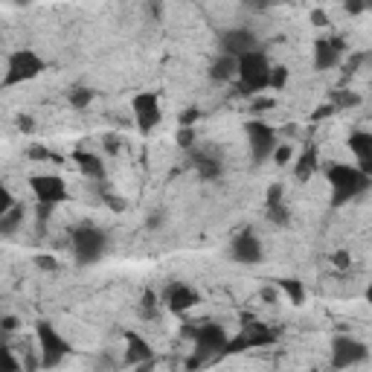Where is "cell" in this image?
I'll list each match as a JSON object with an SVG mask.
<instances>
[{"mask_svg":"<svg viewBox=\"0 0 372 372\" xmlns=\"http://www.w3.org/2000/svg\"><path fill=\"white\" fill-rule=\"evenodd\" d=\"M323 169V163H320V148H317V143H309L300 155H296V160H294V177L300 180V183H306V180H311V175L314 172H320Z\"/></svg>","mask_w":372,"mask_h":372,"instance_id":"obj_18","label":"cell"},{"mask_svg":"<svg viewBox=\"0 0 372 372\" xmlns=\"http://www.w3.org/2000/svg\"><path fill=\"white\" fill-rule=\"evenodd\" d=\"M346 145L355 157V166L372 177V131H363V128H355L349 137H346Z\"/></svg>","mask_w":372,"mask_h":372,"instance_id":"obj_17","label":"cell"},{"mask_svg":"<svg viewBox=\"0 0 372 372\" xmlns=\"http://www.w3.org/2000/svg\"><path fill=\"white\" fill-rule=\"evenodd\" d=\"M329 102L334 105V110H349V108H358L361 105V93H355V91H346V88H338V91H331L329 93Z\"/></svg>","mask_w":372,"mask_h":372,"instance_id":"obj_23","label":"cell"},{"mask_svg":"<svg viewBox=\"0 0 372 372\" xmlns=\"http://www.w3.org/2000/svg\"><path fill=\"white\" fill-rule=\"evenodd\" d=\"M102 148H105V155L117 157V155L123 152V137H120V134H114V131L105 134V137H102Z\"/></svg>","mask_w":372,"mask_h":372,"instance_id":"obj_34","label":"cell"},{"mask_svg":"<svg viewBox=\"0 0 372 372\" xmlns=\"http://www.w3.org/2000/svg\"><path fill=\"white\" fill-rule=\"evenodd\" d=\"M131 114L134 123L143 134H152L160 123H163V108H160V96L155 91H143L131 99Z\"/></svg>","mask_w":372,"mask_h":372,"instance_id":"obj_11","label":"cell"},{"mask_svg":"<svg viewBox=\"0 0 372 372\" xmlns=\"http://www.w3.org/2000/svg\"><path fill=\"white\" fill-rule=\"evenodd\" d=\"M160 303L166 311L172 314H186V311H192L198 303H201V294L190 285V282H180V279H172L163 291H160Z\"/></svg>","mask_w":372,"mask_h":372,"instance_id":"obj_12","label":"cell"},{"mask_svg":"<svg viewBox=\"0 0 372 372\" xmlns=\"http://www.w3.org/2000/svg\"><path fill=\"white\" fill-rule=\"evenodd\" d=\"M236 73H239V58L224 56V53H218V58L210 64V79L212 82H233Z\"/></svg>","mask_w":372,"mask_h":372,"instance_id":"obj_21","label":"cell"},{"mask_svg":"<svg viewBox=\"0 0 372 372\" xmlns=\"http://www.w3.org/2000/svg\"><path fill=\"white\" fill-rule=\"evenodd\" d=\"M183 338L192 341V355L186 358V369H201L204 363L210 361H218L221 352H224L230 334L227 329L215 323V320H207V323H186L180 329Z\"/></svg>","mask_w":372,"mask_h":372,"instance_id":"obj_2","label":"cell"},{"mask_svg":"<svg viewBox=\"0 0 372 372\" xmlns=\"http://www.w3.org/2000/svg\"><path fill=\"white\" fill-rule=\"evenodd\" d=\"M363 300L372 306V279H369V285H366V291H363Z\"/></svg>","mask_w":372,"mask_h":372,"instance_id":"obj_48","label":"cell"},{"mask_svg":"<svg viewBox=\"0 0 372 372\" xmlns=\"http://www.w3.org/2000/svg\"><path fill=\"white\" fill-rule=\"evenodd\" d=\"M70 160L76 163V169H79L85 177H91V180H105V175H108L102 157L93 155V152H85V148H76V152L70 155Z\"/></svg>","mask_w":372,"mask_h":372,"instance_id":"obj_19","label":"cell"},{"mask_svg":"<svg viewBox=\"0 0 372 372\" xmlns=\"http://www.w3.org/2000/svg\"><path fill=\"white\" fill-rule=\"evenodd\" d=\"M329 262H331L334 268H341V271H346V268L352 265V256H349V250H334V253L329 256Z\"/></svg>","mask_w":372,"mask_h":372,"instance_id":"obj_38","label":"cell"},{"mask_svg":"<svg viewBox=\"0 0 372 372\" xmlns=\"http://www.w3.org/2000/svg\"><path fill=\"white\" fill-rule=\"evenodd\" d=\"M35 265L41 271H58V259L53 253H35Z\"/></svg>","mask_w":372,"mask_h":372,"instance_id":"obj_37","label":"cell"},{"mask_svg":"<svg viewBox=\"0 0 372 372\" xmlns=\"http://www.w3.org/2000/svg\"><path fill=\"white\" fill-rule=\"evenodd\" d=\"M262 300L265 303H277L279 300V288L274 285V288H262Z\"/></svg>","mask_w":372,"mask_h":372,"instance_id":"obj_44","label":"cell"},{"mask_svg":"<svg viewBox=\"0 0 372 372\" xmlns=\"http://www.w3.org/2000/svg\"><path fill=\"white\" fill-rule=\"evenodd\" d=\"M35 212H38V218L44 221V218H50V215H53V207H44V204H38V207H35Z\"/></svg>","mask_w":372,"mask_h":372,"instance_id":"obj_45","label":"cell"},{"mask_svg":"<svg viewBox=\"0 0 372 372\" xmlns=\"http://www.w3.org/2000/svg\"><path fill=\"white\" fill-rule=\"evenodd\" d=\"M346 41L343 38H317L314 41V70H331L343 61Z\"/></svg>","mask_w":372,"mask_h":372,"instance_id":"obj_16","label":"cell"},{"mask_svg":"<svg viewBox=\"0 0 372 372\" xmlns=\"http://www.w3.org/2000/svg\"><path fill=\"white\" fill-rule=\"evenodd\" d=\"M277 288H279V294H285V300H288L291 306H303V303L309 300L306 282L296 279V277H282V279H277Z\"/></svg>","mask_w":372,"mask_h":372,"instance_id":"obj_20","label":"cell"},{"mask_svg":"<svg viewBox=\"0 0 372 372\" xmlns=\"http://www.w3.org/2000/svg\"><path fill=\"white\" fill-rule=\"evenodd\" d=\"M369 361V346L358 341L355 334H334L329 343V366L334 372H343L352 366H361Z\"/></svg>","mask_w":372,"mask_h":372,"instance_id":"obj_8","label":"cell"},{"mask_svg":"<svg viewBox=\"0 0 372 372\" xmlns=\"http://www.w3.org/2000/svg\"><path fill=\"white\" fill-rule=\"evenodd\" d=\"M218 44H221V53L233 56V58H239V56H244L250 50H262L259 47V35L253 29H247V26H233L227 32H221Z\"/></svg>","mask_w":372,"mask_h":372,"instance_id":"obj_14","label":"cell"},{"mask_svg":"<svg viewBox=\"0 0 372 372\" xmlns=\"http://www.w3.org/2000/svg\"><path fill=\"white\" fill-rule=\"evenodd\" d=\"M29 190L35 195V201L44 204V207H58L64 201H70V190L61 175L44 172V175H32L29 177Z\"/></svg>","mask_w":372,"mask_h":372,"instance_id":"obj_10","label":"cell"},{"mask_svg":"<svg viewBox=\"0 0 372 372\" xmlns=\"http://www.w3.org/2000/svg\"><path fill=\"white\" fill-rule=\"evenodd\" d=\"M175 145L192 152V148H195V128H177L175 131Z\"/></svg>","mask_w":372,"mask_h":372,"instance_id":"obj_33","label":"cell"},{"mask_svg":"<svg viewBox=\"0 0 372 372\" xmlns=\"http://www.w3.org/2000/svg\"><path fill=\"white\" fill-rule=\"evenodd\" d=\"M277 166H288L291 160H294V148L288 145V143H279L277 145V152H274V157H271Z\"/></svg>","mask_w":372,"mask_h":372,"instance_id":"obj_35","label":"cell"},{"mask_svg":"<svg viewBox=\"0 0 372 372\" xmlns=\"http://www.w3.org/2000/svg\"><path fill=\"white\" fill-rule=\"evenodd\" d=\"M198 120H201V108H183L177 114V128H195Z\"/></svg>","mask_w":372,"mask_h":372,"instance_id":"obj_32","label":"cell"},{"mask_svg":"<svg viewBox=\"0 0 372 372\" xmlns=\"http://www.w3.org/2000/svg\"><path fill=\"white\" fill-rule=\"evenodd\" d=\"M244 137H247V145H250V157L253 163H265L274 157L277 145L282 143L277 128L268 125L265 120H247L244 123Z\"/></svg>","mask_w":372,"mask_h":372,"instance_id":"obj_9","label":"cell"},{"mask_svg":"<svg viewBox=\"0 0 372 372\" xmlns=\"http://www.w3.org/2000/svg\"><path fill=\"white\" fill-rule=\"evenodd\" d=\"M271 58L265 56V50H250L244 56H239V73H236V82H239V93L242 96H259L271 91Z\"/></svg>","mask_w":372,"mask_h":372,"instance_id":"obj_3","label":"cell"},{"mask_svg":"<svg viewBox=\"0 0 372 372\" xmlns=\"http://www.w3.org/2000/svg\"><path fill=\"white\" fill-rule=\"evenodd\" d=\"M125 352H123V361H125V366H131V369H137L140 363H148V361H157V352H155V346L148 343V338H143L140 331H134V329H128L125 334Z\"/></svg>","mask_w":372,"mask_h":372,"instance_id":"obj_15","label":"cell"},{"mask_svg":"<svg viewBox=\"0 0 372 372\" xmlns=\"http://www.w3.org/2000/svg\"><path fill=\"white\" fill-rule=\"evenodd\" d=\"M230 259L239 265H256L265 259V244L253 230H242L230 239Z\"/></svg>","mask_w":372,"mask_h":372,"instance_id":"obj_13","label":"cell"},{"mask_svg":"<svg viewBox=\"0 0 372 372\" xmlns=\"http://www.w3.org/2000/svg\"><path fill=\"white\" fill-rule=\"evenodd\" d=\"M35 346H38V352H41V369H58L67 361V355L73 352V343L50 320L35 323Z\"/></svg>","mask_w":372,"mask_h":372,"instance_id":"obj_5","label":"cell"},{"mask_svg":"<svg viewBox=\"0 0 372 372\" xmlns=\"http://www.w3.org/2000/svg\"><path fill=\"white\" fill-rule=\"evenodd\" d=\"M279 343V331L262 320H244V326L233 334V338L227 341L224 352H221V358H230V355H242V352H250V349H268ZM218 358V361H221Z\"/></svg>","mask_w":372,"mask_h":372,"instance_id":"obj_4","label":"cell"},{"mask_svg":"<svg viewBox=\"0 0 372 372\" xmlns=\"http://www.w3.org/2000/svg\"><path fill=\"white\" fill-rule=\"evenodd\" d=\"M346 12L349 15H361V12H366V6L363 4H346Z\"/></svg>","mask_w":372,"mask_h":372,"instance_id":"obj_46","label":"cell"},{"mask_svg":"<svg viewBox=\"0 0 372 372\" xmlns=\"http://www.w3.org/2000/svg\"><path fill=\"white\" fill-rule=\"evenodd\" d=\"M160 309H163V303H160V294L157 291H143V296H140V314L145 317V320H155L157 314H160Z\"/></svg>","mask_w":372,"mask_h":372,"instance_id":"obj_24","label":"cell"},{"mask_svg":"<svg viewBox=\"0 0 372 372\" xmlns=\"http://www.w3.org/2000/svg\"><path fill=\"white\" fill-rule=\"evenodd\" d=\"M70 250L79 265H93L108 250V236H105V230H99L93 224H79L70 230Z\"/></svg>","mask_w":372,"mask_h":372,"instance_id":"obj_7","label":"cell"},{"mask_svg":"<svg viewBox=\"0 0 372 372\" xmlns=\"http://www.w3.org/2000/svg\"><path fill=\"white\" fill-rule=\"evenodd\" d=\"M0 358H4V369L0 372H24V361H18V355L9 343L0 346Z\"/></svg>","mask_w":372,"mask_h":372,"instance_id":"obj_29","label":"cell"},{"mask_svg":"<svg viewBox=\"0 0 372 372\" xmlns=\"http://www.w3.org/2000/svg\"><path fill=\"white\" fill-rule=\"evenodd\" d=\"M279 204H285V186L282 183H268V190H265V210L279 207Z\"/></svg>","mask_w":372,"mask_h":372,"instance_id":"obj_30","label":"cell"},{"mask_svg":"<svg viewBox=\"0 0 372 372\" xmlns=\"http://www.w3.org/2000/svg\"><path fill=\"white\" fill-rule=\"evenodd\" d=\"M288 79H291L288 64H274V70H271V91L282 93V91L288 88Z\"/></svg>","mask_w":372,"mask_h":372,"instance_id":"obj_28","label":"cell"},{"mask_svg":"<svg viewBox=\"0 0 372 372\" xmlns=\"http://www.w3.org/2000/svg\"><path fill=\"white\" fill-rule=\"evenodd\" d=\"M105 204L110 207V210H125V198H120V195H110V192H105Z\"/></svg>","mask_w":372,"mask_h":372,"instance_id":"obj_42","label":"cell"},{"mask_svg":"<svg viewBox=\"0 0 372 372\" xmlns=\"http://www.w3.org/2000/svg\"><path fill=\"white\" fill-rule=\"evenodd\" d=\"M323 175H326V183H329V207L331 210H341V207L352 204L372 186V177L363 175L355 163L329 160L323 166Z\"/></svg>","mask_w":372,"mask_h":372,"instance_id":"obj_1","label":"cell"},{"mask_svg":"<svg viewBox=\"0 0 372 372\" xmlns=\"http://www.w3.org/2000/svg\"><path fill=\"white\" fill-rule=\"evenodd\" d=\"M309 18H311L314 26H326V24H329V12H326V9H311Z\"/></svg>","mask_w":372,"mask_h":372,"instance_id":"obj_43","label":"cell"},{"mask_svg":"<svg viewBox=\"0 0 372 372\" xmlns=\"http://www.w3.org/2000/svg\"><path fill=\"white\" fill-rule=\"evenodd\" d=\"M192 166L195 172L201 175V180H215L221 175V160L218 157H210V155H192Z\"/></svg>","mask_w":372,"mask_h":372,"instance_id":"obj_22","label":"cell"},{"mask_svg":"<svg viewBox=\"0 0 372 372\" xmlns=\"http://www.w3.org/2000/svg\"><path fill=\"white\" fill-rule=\"evenodd\" d=\"M155 363H157V361H148V363H140V366H137L134 372H152V369H155Z\"/></svg>","mask_w":372,"mask_h":372,"instance_id":"obj_47","label":"cell"},{"mask_svg":"<svg viewBox=\"0 0 372 372\" xmlns=\"http://www.w3.org/2000/svg\"><path fill=\"white\" fill-rule=\"evenodd\" d=\"M277 102L274 99H268V96H262V93H259V96H253V110H256V117L259 114H265V110H271Z\"/></svg>","mask_w":372,"mask_h":372,"instance_id":"obj_40","label":"cell"},{"mask_svg":"<svg viewBox=\"0 0 372 372\" xmlns=\"http://www.w3.org/2000/svg\"><path fill=\"white\" fill-rule=\"evenodd\" d=\"M268 221H271V224H277V227H288V224H291V210H288L285 204L271 207V210H268Z\"/></svg>","mask_w":372,"mask_h":372,"instance_id":"obj_31","label":"cell"},{"mask_svg":"<svg viewBox=\"0 0 372 372\" xmlns=\"http://www.w3.org/2000/svg\"><path fill=\"white\" fill-rule=\"evenodd\" d=\"M26 157L35 160V163H61V157L53 152V148L41 145V143H32V145L26 148Z\"/></svg>","mask_w":372,"mask_h":372,"instance_id":"obj_27","label":"cell"},{"mask_svg":"<svg viewBox=\"0 0 372 372\" xmlns=\"http://www.w3.org/2000/svg\"><path fill=\"white\" fill-rule=\"evenodd\" d=\"M0 329H4V334L18 331V329H21V317H15V314H4V317H0Z\"/></svg>","mask_w":372,"mask_h":372,"instance_id":"obj_39","label":"cell"},{"mask_svg":"<svg viewBox=\"0 0 372 372\" xmlns=\"http://www.w3.org/2000/svg\"><path fill=\"white\" fill-rule=\"evenodd\" d=\"M21 221H24V204H18V207H12L9 212L0 215V233L12 236V233L21 227Z\"/></svg>","mask_w":372,"mask_h":372,"instance_id":"obj_26","label":"cell"},{"mask_svg":"<svg viewBox=\"0 0 372 372\" xmlns=\"http://www.w3.org/2000/svg\"><path fill=\"white\" fill-rule=\"evenodd\" d=\"M47 70V61L35 53L32 47H21V50H12L6 56V70H4V85L6 91L15 88V85H24V82H32L38 79L41 73Z\"/></svg>","mask_w":372,"mask_h":372,"instance_id":"obj_6","label":"cell"},{"mask_svg":"<svg viewBox=\"0 0 372 372\" xmlns=\"http://www.w3.org/2000/svg\"><path fill=\"white\" fill-rule=\"evenodd\" d=\"M18 131L32 134V131H35V120H32L29 114H21V117H18Z\"/></svg>","mask_w":372,"mask_h":372,"instance_id":"obj_41","label":"cell"},{"mask_svg":"<svg viewBox=\"0 0 372 372\" xmlns=\"http://www.w3.org/2000/svg\"><path fill=\"white\" fill-rule=\"evenodd\" d=\"M338 110H334V105L331 102H323V105H317L314 110H311V123H323V120H329V117H334Z\"/></svg>","mask_w":372,"mask_h":372,"instance_id":"obj_36","label":"cell"},{"mask_svg":"<svg viewBox=\"0 0 372 372\" xmlns=\"http://www.w3.org/2000/svg\"><path fill=\"white\" fill-rule=\"evenodd\" d=\"M93 88H85V85H76V88H70V93H67V102H70V108H76V110H85V108H91L93 105Z\"/></svg>","mask_w":372,"mask_h":372,"instance_id":"obj_25","label":"cell"}]
</instances>
